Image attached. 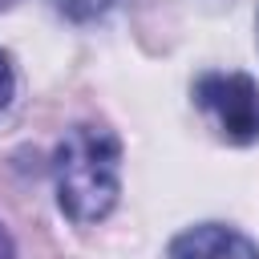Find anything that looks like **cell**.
<instances>
[{
	"label": "cell",
	"mask_w": 259,
	"mask_h": 259,
	"mask_svg": "<svg viewBox=\"0 0 259 259\" xmlns=\"http://www.w3.org/2000/svg\"><path fill=\"white\" fill-rule=\"evenodd\" d=\"M57 202L73 223H97L121 194V142L105 125H73L53 154Z\"/></svg>",
	"instance_id": "cell-1"
},
{
	"label": "cell",
	"mask_w": 259,
	"mask_h": 259,
	"mask_svg": "<svg viewBox=\"0 0 259 259\" xmlns=\"http://www.w3.org/2000/svg\"><path fill=\"white\" fill-rule=\"evenodd\" d=\"M194 101L219 121L223 138L247 146L259 142V85L247 73H206L194 85Z\"/></svg>",
	"instance_id": "cell-2"
},
{
	"label": "cell",
	"mask_w": 259,
	"mask_h": 259,
	"mask_svg": "<svg viewBox=\"0 0 259 259\" xmlns=\"http://www.w3.org/2000/svg\"><path fill=\"white\" fill-rule=\"evenodd\" d=\"M170 259H259V247L231 227L202 223L170 243Z\"/></svg>",
	"instance_id": "cell-3"
},
{
	"label": "cell",
	"mask_w": 259,
	"mask_h": 259,
	"mask_svg": "<svg viewBox=\"0 0 259 259\" xmlns=\"http://www.w3.org/2000/svg\"><path fill=\"white\" fill-rule=\"evenodd\" d=\"M113 0H57V8L69 16V20H93L101 12H109Z\"/></svg>",
	"instance_id": "cell-4"
},
{
	"label": "cell",
	"mask_w": 259,
	"mask_h": 259,
	"mask_svg": "<svg viewBox=\"0 0 259 259\" xmlns=\"http://www.w3.org/2000/svg\"><path fill=\"white\" fill-rule=\"evenodd\" d=\"M12 89H16V77H12V61H8V53H0V109L12 101Z\"/></svg>",
	"instance_id": "cell-5"
},
{
	"label": "cell",
	"mask_w": 259,
	"mask_h": 259,
	"mask_svg": "<svg viewBox=\"0 0 259 259\" xmlns=\"http://www.w3.org/2000/svg\"><path fill=\"white\" fill-rule=\"evenodd\" d=\"M0 259H16V247H12V235L0 227Z\"/></svg>",
	"instance_id": "cell-6"
},
{
	"label": "cell",
	"mask_w": 259,
	"mask_h": 259,
	"mask_svg": "<svg viewBox=\"0 0 259 259\" xmlns=\"http://www.w3.org/2000/svg\"><path fill=\"white\" fill-rule=\"evenodd\" d=\"M8 4H16V0H0V8H8Z\"/></svg>",
	"instance_id": "cell-7"
}]
</instances>
